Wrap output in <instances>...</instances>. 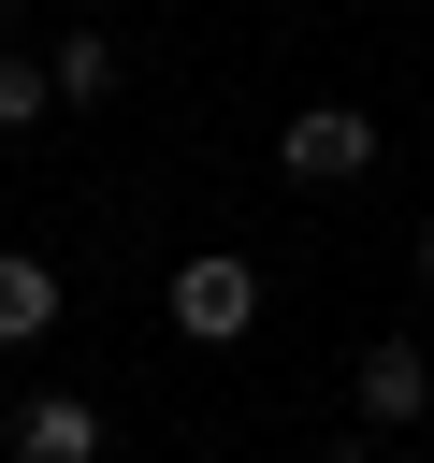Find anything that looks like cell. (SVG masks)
I'll return each mask as SVG.
<instances>
[{
	"mask_svg": "<svg viewBox=\"0 0 434 463\" xmlns=\"http://www.w3.org/2000/svg\"><path fill=\"white\" fill-rule=\"evenodd\" d=\"M246 318H260V275H246L231 246H203V260H174V333H188V347H231Z\"/></svg>",
	"mask_w": 434,
	"mask_h": 463,
	"instance_id": "6da1fadb",
	"label": "cell"
},
{
	"mask_svg": "<svg viewBox=\"0 0 434 463\" xmlns=\"http://www.w3.org/2000/svg\"><path fill=\"white\" fill-rule=\"evenodd\" d=\"M43 101H58V72L43 58H0V130H43Z\"/></svg>",
	"mask_w": 434,
	"mask_h": 463,
	"instance_id": "52a82bcc",
	"label": "cell"
},
{
	"mask_svg": "<svg viewBox=\"0 0 434 463\" xmlns=\"http://www.w3.org/2000/svg\"><path fill=\"white\" fill-rule=\"evenodd\" d=\"M43 72H58V101H101V87H116V43H101V29H72Z\"/></svg>",
	"mask_w": 434,
	"mask_h": 463,
	"instance_id": "8992f818",
	"label": "cell"
},
{
	"mask_svg": "<svg viewBox=\"0 0 434 463\" xmlns=\"http://www.w3.org/2000/svg\"><path fill=\"white\" fill-rule=\"evenodd\" d=\"M275 159H289L304 188H362V174H376V116L318 101V116H289V130H275Z\"/></svg>",
	"mask_w": 434,
	"mask_h": 463,
	"instance_id": "7a4b0ae2",
	"label": "cell"
},
{
	"mask_svg": "<svg viewBox=\"0 0 434 463\" xmlns=\"http://www.w3.org/2000/svg\"><path fill=\"white\" fill-rule=\"evenodd\" d=\"M14 463H101V405L87 391H29L14 405Z\"/></svg>",
	"mask_w": 434,
	"mask_h": 463,
	"instance_id": "3957f363",
	"label": "cell"
},
{
	"mask_svg": "<svg viewBox=\"0 0 434 463\" xmlns=\"http://www.w3.org/2000/svg\"><path fill=\"white\" fill-rule=\"evenodd\" d=\"M0 14H14V0H0Z\"/></svg>",
	"mask_w": 434,
	"mask_h": 463,
	"instance_id": "ba28073f",
	"label": "cell"
},
{
	"mask_svg": "<svg viewBox=\"0 0 434 463\" xmlns=\"http://www.w3.org/2000/svg\"><path fill=\"white\" fill-rule=\"evenodd\" d=\"M362 420H434V347H362Z\"/></svg>",
	"mask_w": 434,
	"mask_h": 463,
	"instance_id": "277c9868",
	"label": "cell"
},
{
	"mask_svg": "<svg viewBox=\"0 0 434 463\" xmlns=\"http://www.w3.org/2000/svg\"><path fill=\"white\" fill-rule=\"evenodd\" d=\"M43 318H58V275H43L29 246H0V347H29Z\"/></svg>",
	"mask_w": 434,
	"mask_h": 463,
	"instance_id": "5b68a950",
	"label": "cell"
}]
</instances>
